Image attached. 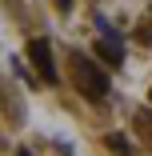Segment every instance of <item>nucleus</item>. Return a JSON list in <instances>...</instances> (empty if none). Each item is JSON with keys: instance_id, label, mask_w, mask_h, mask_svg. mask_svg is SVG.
<instances>
[{"instance_id": "1", "label": "nucleus", "mask_w": 152, "mask_h": 156, "mask_svg": "<svg viewBox=\"0 0 152 156\" xmlns=\"http://www.w3.org/2000/svg\"><path fill=\"white\" fill-rule=\"evenodd\" d=\"M72 80H76V88H80L92 104H104V100H108V76H104L88 56H80V52L72 56Z\"/></svg>"}, {"instance_id": "2", "label": "nucleus", "mask_w": 152, "mask_h": 156, "mask_svg": "<svg viewBox=\"0 0 152 156\" xmlns=\"http://www.w3.org/2000/svg\"><path fill=\"white\" fill-rule=\"evenodd\" d=\"M28 60L36 64V72H40L48 84H56V80H60V72H56V60H52V44H48L44 36L28 40Z\"/></svg>"}, {"instance_id": "3", "label": "nucleus", "mask_w": 152, "mask_h": 156, "mask_svg": "<svg viewBox=\"0 0 152 156\" xmlns=\"http://www.w3.org/2000/svg\"><path fill=\"white\" fill-rule=\"evenodd\" d=\"M96 60H104V64H124V44H120V32H112V28H104L100 40H96Z\"/></svg>"}, {"instance_id": "4", "label": "nucleus", "mask_w": 152, "mask_h": 156, "mask_svg": "<svg viewBox=\"0 0 152 156\" xmlns=\"http://www.w3.org/2000/svg\"><path fill=\"white\" fill-rule=\"evenodd\" d=\"M56 8H60V12H68V8H72V0H56Z\"/></svg>"}, {"instance_id": "5", "label": "nucleus", "mask_w": 152, "mask_h": 156, "mask_svg": "<svg viewBox=\"0 0 152 156\" xmlns=\"http://www.w3.org/2000/svg\"><path fill=\"white\" fill-rule=\"evenodd\" d=\"M148 100H152V92H148Z\"/></svg>"}]
</instances>
